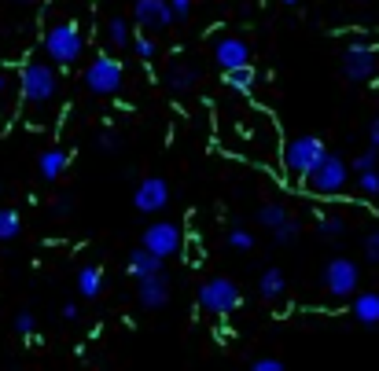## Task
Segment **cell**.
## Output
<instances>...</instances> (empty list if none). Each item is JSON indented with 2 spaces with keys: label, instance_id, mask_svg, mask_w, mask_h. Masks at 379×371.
Segmentation results:
<instances>
[{
  "label": "cell",
  "instance_id": "5bb4252c",
  "mask_svg": "<svg viewBox=\"0 0 379 371\" xmlns=\"http://www.w3.org/2000/svg\"><path fill=\"white\" fill-rule=\"evenodd\" d=\"M129 276L133 279H147V276H159L162 272V257L159 254H151V250H144V247H137L133 254H129Z\"/></svg>",
  "mask_w": 379,
  "mask_h": 371
},
{
  "label": "cell",
  "instance_id": "ac0fdd59",
  "mask_svg": "<svg viewBox=\"0 0 379 371\" xmlns=\"http://www.w3.org/2000/svg\"><path fill=\"white\" fill-rule=\"evenodd\" d=\"M78 291L85 294V298H100V291H103V272L96 269V265H85L78 272Z\"/></svg>",
  "mask_w": 379,
  "mask_h": 371
},
{
  "label": "cell",
  "instance_id": "277c9868",
  "mask_svg": "<svg viewBox=\"0 0 379 371\" xmlns=\"http://www.w3.org/2000/svg\"><path fill=\"white\" fill-rule=\"evenodd\" d=\"M240 287L228 276H214V279H206L203 287H199V305L206 313H214V316H228V313H236L240 309Z\"/></svg>",
  "mask_w": 379,
  "mask_h": 371
},
{
  "label": "cell",
  "instance_id": "8fae6325",
  "mask_svg": "<svg viewBox=\"0 0 379 371\" xmlns=\"http://www.w3.org/2000/svg\"><path fill=\"white\" fill-rule=\"evenodd\" d=\"M133 15H137V23L144 30H166L174 23V8H170V0H137L133 4Z\"/></svg>",
  "mask_w": 379,
  "mask_h": 371
},
{
  "label": "cell",
  "instance_id": "52a82bcc",
  "mask_svg": "<svg viewBox=\"0 0 379 371\" xmlns=\"http://www.w3.org/2000/svg\"><path fill=\"white\" fill-rule=\"evenodd\" d=\"M324 287L331 298H350L357 291V279H361V272H357V265L350 257H331L328 265H324Z\"/></svg>",
  "mask_w": 379,
  "mask_h": 371
},
{
  "label": "cell",
  "instance_id": "9c48e42d",
  "mask_svg": "<svg viewBox=\"0 0 379 371\" xmlns=\"http://www.w3.org/2000/svg\"><path fill=\"white\" fill-rule=\"evenodd\" d=\"M133 206L140 213H159L170 206V184H166L162 177H144L137 184V195H133Z\"/></svg>",
  "mask_w": 379,
  "mask_h": 371
},
{
  "label": "cell",
  "instance_id": "44dd1931",
  "mask_svg": "<svg viewBox=\"0 0 379 371\" xmlns=\"http://www.w3.org/2000/svg\"><path fill=\"white\" fill-rule=\"evenodd\" d=\"M225 81H228V89H236V92H250V89H255V70H250V67L233 70V74H225Z\"/></svg>",
  "mask_w": 379,
  "mask_h": 371
},
{
  "label": "cell",
  "instance_id": "83f0119b",
  "mask_svg": "<svg viewBox=\"0 0 379 371\" xmlns=\"http://www.w3.org/2000/svg\"><path fill=\"white\" fill-rule=\"evenodd\" d=\"M365 257L372 261V265H379V228H372L365 235Z\"/></svg>",
  "mask_w": 379,
  "mask_h": 371
},
{
  "label": "cell",
  "instance_id": "f1b7e54d",
  "mask_svg": "<svg viewBox=\"0 0 379 371\" xmlns=\"http://www.w3.org/2000/svg\"><path fill=\"white\" fill-rule=\"evenodd\" d=\"M33 327H37L33 313H18V316H15V331L23 335V338H30V335H33Z\"/></svg>",
  "mask_w": 379,
  "mask_h": 371
},
{
  "label": "cell",
  "instance_id": "f546056e",
  "mask_svg": "<svg viewBox=\"0 0 379 371\" xmlns=\"http://www.w3.org/2000/svg\"><path fill=\"white\" fill-rule=\"evenodd\" d=\"M52 210H55V217H67V213L74 210V195H55V199H52Z\"/></svg>",
  "mask_w": 379,
  "mask_h": 371
},
{
  "label": "cell",
  "instance_id": "4fadbf2b",
  "mask_svg": "<svg viewBox=\"0 0 379 371\" xmlns=\"http://www.w3.org/2000/svg\"><path fill=\"white\" fill-rule=\"evenodd\" d=\"M137 298L144 309H162L166 301H170V279L162 272L159 276H147V279H137Z\"/></svg>",
  "mask_w": 379,
  "mask_h": 371
},
{
  "label": "cell",
  "instance_id": "9a60e30c",
  "mask_svg": "<svg viewBox=\"0 0 379 371\" xmlns=\"http://www.w3.org/2000/svg\"><path fill=\"white\" fill-rule=\"evenodd\" d=\"M41 177L45 181H59L63 173H67V166H70V155L63 147H52V151H45V155H41Z\"/></svg>",
  "mask_w": 379,
  "mask_h": 371
},
{
  "label": "cell",
  "instance_id": "8992f818",
  "mask_svg": "<svg viewBox=\"0 0 379 371\" xmlns=\"http://www.w3.org/2000/svg\"><path fill=\"white\" fill-rule=\"evenodd\" d=\"M122 77H125L122 63L111 59V55H96L89 63V70H85V85H89L92 96H114L122 89Z\"/></svg>",
  "mask_w": 379,
  "mask_h": 371
},
{
  "label": "cell",
  "instance_id": "836d02e7",
  "mask_svg": "<svg viewBox=\"0 0 379 371\" xmlns=\"http://www.w3.org/2000/svg\"><path fill=\"white\" fill-rule=\"evenodd\" d=\"M100 151H107V155H111V151H118V136L114 133H103L100 136Z\"/></svg>",
  "mask_w": 379,
  "mask_h": 371
},
{
  "label": "cell",
  "instance_id": "d4e9b609",
  "mask_svg": "<svg viewBox=\"0 0 379 371\" xmlns=\"http://www.w3.org/2000/svg\"><path fill=\"white\" fill-rule=\"evenodd\" d=\"M299 232H302V225H299V221H287V225H280L277 232H272V239H277L280 247H291L294 239H299Z\"/></svg>",
  "mask_w": 379,
  "mask_h": 371
},
{
  "label": "cell",
  "instance_id": "1f68e13d",
  "mask_svg": "<svg viewBox=\"0 0 379 371\" xmlns=\"http://www.w3.org/2000/svg\"><path fill=\"white\" fill-rule=\"evenodd\" d=\"M133 48H137V55H140V59H155V41L137 37V45H133Z\"/></svg>",
  "mask_w": 379,
  "mask_h": 371
},
{
  "label": "cell",
  "instance_id": "d6a6232c",
  "mask_svg": "<svg viewBox=\"0 0 379 371\" xmlns=\"http://www.w3.org/2000/svg\"><path fill=\"white\" fill-rule=\"evenodd\" d=\"M250 371H287L280 360H255V367H250Z\"/></svg>",
  "mask_w": 379,
  "mask_h": 371
},
{
  "label": "cell",
  "instance_id": "603a6c76",
  "mask_svg": "<svg viewBox=\"0 0 379 371\" xmlns=\"http://www.w3.org/2000/svg\"><path fill=\"white\" fill-rule=\"evenodd\" d=\"M107 37H111V45L125 48V41H129V26H125V18H122V15H114L111 23H107Z\"/></svg>",
  "mask_w": 379,
  "mask_h": 371
},
{
  "label": "cell",
  "instance_id": "2e32d148",
  "mask_svg": "<svg viewBox=\"0 0 379 371\" xmlns=\"http://www.w3.org/2000/svg\"><path fill=\"white\" fill-rule=\"evenodd\" d=\"M353 316L365 327H379V294H357L353 298Z\"/></svg>",
  "mask_w": 379,
  "mask_h": 371
},
{
  "label": "cell",
  "instance_id": "484cf974",
  "mask_svg": "<svg viewBox=\"0 0 379 371\" xmlns=\"http://www.w3.org/2000/svg\"><path fill=\"white\" fill-rule=\"evenodd\" d=\"M228 247H236V250H250V247H255V235H250L247 228H233V232H228Z\"/></svg>",
  "mask_w": 379,
  "mask_h": 371
},
{
  "label": "cell",
  "instance_id": "7a4b0ae2",
  "mask_svg": "<svg viewBox=\"0 0 379 371\" xmlns=\"http://www.w3.org/2000/svg\"><path fill=\"white\" fill-rule=\"evenodd\" d=\"M324 155H328V147H324L321 136H294L284 147V166H287V173L294 181H306Z\"/></svg>",
  "mask_w": 379,
  "mask_h": 371
},
{
  "label": "cell",
  "instance_id": "7c38bea8",
  "mask_svg": "<svg viewBox=\"0 0 379 371\" xmlns=\"http://www.w3.org/2000/svg\"><path fill=\"white\" fill-rule=\"evenodd\" d=\"M343 74L350 81H368L375 74V52L368 45H350L343 55Z\"/></svg>",
  "mask_w": 379,
  "mask_h": 371
},
{
  "label": "cell",
  "instance_id": "4316f807",
  "mask_svg": "<svg viewBox=\"0 0 379 371\" xmlns=\"http://www.w3.org/2000/svg\"><path fill=\"white\" fill-rule=\"evenodd\" d=\"M357 184H361L365 195H379V173L368 169V173H357Z\"/></svg>",
  "mask_w": 379,
  "mask_h": 371
},
{
  "label": "cell",
  "instance_id": "e0dca14e",
  "mask_svg": "<svg viewBox=\"0 0 379 371\" xmlns=\"http://www.w3.org/2000/svg\"><path fill=\"white\" fill-rule=\"evenodd\" d=\"M284 291H287L284 272H280V269H265L262 279H258V294H262V298H280Z\"/></svg>",
  "mask_w": 379,
  "mask_h": 371
},
{
  "label": "cell",
  "instance_id": "8d00e7d4",
  "mask_svg": "<svg viewBox=\"0 0 379 371\" xmlns=\"http://www.w3.org/2000/svg\"><path fill=\"white\" fill-rule=\"evenodd\" d=\"M78 316V305H63V320H74Z\"/></svg>",
  "mask_w": 379,
  "mask_h": 371
},
{
  "label": "cell",
  "instance_id": "6da1fadb",
  "mask_svg": "<svg viewBox=\"0 0 379 371\" xmlns=\"http://www.w3.org/2000/svg\"><path fill=\"white\" fill-rule=\"evenodd\" d=\"M45 52H48V59L59 63V67H74V63L81 59V52H85V37H81L78 23H70V18L52 23L45 30Z\"/></svg>",
  "mask_w": 379,
  "mask_h": 371
},
{
  "label": "cell",
  "instance_id": "ffe728a7",
  "mask_svg": "<svg viewBox=\"0 0 379 371\" xmlns=\"http://www.w3.org/2000/svg\"><path fill=\"white\" fill-rule=\"evenodd\" d=\"M18 232H23V217L4 206V210H0V243H11Z\"/></svg>",
  "mask_w": 379,
  "mask_h": 371
},
{
  "label": "cell",
  "instance_id": "30bf717a",
  "mask_svg": "<svg viewBox=\"0 0 379 371\" xmlns=\"http://www.w3.org/2000/svg\"><path fill=\"white\" fill-rule=\"evenodd\" d=\"M214 63H218L225 74L250 67V48H247V41H243V37H221L218 45H214Z\"/></svg>",
  "mask_w": 379,
  "mask_h": 371
},
{
  "label": "cell",
  "instance_id": "d590c367",
  "mask_svg": "<svg viewBox=\"0 0 379 371\" xmlns=\"http://www.w3.org/2000/svg\"><path fill=\"white\" fill-rule=\"evenodd\" d=\"M368 140H372V151H379V118H375L372 129H368Z\"/></svg>",
  "mask_w": 379,
  "mask_h": 371
},
{
  "label": "cell",
  "instance_id": "f35d334b",
  "mask_svg": "<svg viewBox=\"0 0 379 371\" xmlns=\"http://www.w3.org/2000/svg\"><path fill=\"white\" fill-rule=\"evenodd\" d=\"M15 4H37V0H15Z\"/></svg>",
  "mask_w": 379,
  "mask_h": 371
},
{
  "label": "cell",
  "instance_id": "cb8c5ba5",
  "mask_svg": "<svg viewBox=\"0 0 379 371\" xmlns=\"http://www.w3.org/2000/svg\"><path fill=\"white\" fill-rule=\"evenodd\" d=\"M321 235L324 239H343V232H346V221H343V217H321Z\"/></svg>",
  "mask_w": 379,
  "mask_h": 371
},
{
  "label": "cell",
  "instance_id": "7402d4cb",
  "mask_svg": "<svg viewBox=\"0 0 379 371\" xmlns=\"http://www.w3.org/2000/svg\"><path fill=\"white\" fill-rule=\"evenodd\" d=\"M196 77H199L196 67H174V70H170V89H177V92H181V89H192Z\"/></svg>",
  "mask_w": 379,
  "mask_h": 371
},
{
  "label": "cell",
  "instance_id": "ba28073f",
  "mask_svg": "<svg viewBox=\"0 0 379 371\" xmlns=\"http://www.w3.org/2000/svg\"><path fill=\"white\" fill-rule=\"evenodd\" d=\"M140 247L144 250H151L159 257H170L181 250V228L170 225V221H155V225H147L144 235H140Z\"/></svg>",
  "mask_w": 379,
  "mask_h": 371
},
{
  "label": "cell",
  "instance_id": "3957f363",
  "mask_svg": "<svg viewBox=\"0 0 379 371\" xmlns=\"http://www.w3.org/2000/svg\"><path fill=\"white\" fill-rule=\"evenodd\" d=\"M55 89H59V81H55V70L48 67V63H37L30 59L26 67H23V100L26 107H45L55 100Z\"/></svg>",
  "mask_w": 379,
  "mask_h": 371
},
{
  "label": "cell",
  "instance_id": "d6986e66",
  "mask_svg": "<svg viewBox=\"0 0 379 371\" xmlns=\"http://www.w3.org/2000/svg\"><path fill=\"white\" fill-rule=\"evenodd\" d=\"M291 221V217H287V210L280 206V203H265V206H258V225L262 228H272V232H277L280 225H287Z\"/></svg>",
  "mask_w": 379,
  "mask_h": 371
},
{
  "label": "cell",
  "instance_id": "4dcf8cb0",
  "mask_svg": "<svg viewBox=\"0 0 379 371\" xmlns=\"http://www.w3.org/2000/svg\"><path fill=\"white\" fill-rule=\"evenodd\" d=\"M353 169H357V173L375 169V151H365V155H357V158H353Z\"/></svg>",
  "mask_w": 379,
  "mask_h": 371
},
{
  "label": "cell",
  "instance_id": "5b68a950",
  "mask_svg": "<svg viewBox=\"0 0 379 371\" xmlns=\"http://www.w3.org/2000/svg\"><path fill=\"white\" fill-rule=\"evenodd\" d=\"M346 181H350L346 162L328 151V155L317 162V169H313L302 184H306V191H313V195H339V191L346 188Z\"/></svg>",
  "mask_w": 379,
  "mask_h": 371
},
{
  "label": "cell",
  "instance_id": "74e56055",
  "mask_svg": "<svg viewBox=\"0 0 379 371\" xmlns=\"http://www.w3.org/2000/svg\"><path fill=\"white\" fill-rule=\"evenodd\" d=\"M4 89H8V81H4V74H0V100H4Z\"/></svg>",
  "mask_w": 379,
  "mask_h": 371
},
{
  "label": "cell",
  "instance_id": "ab89813d",
  "mask_svg": "<svg viewBox=\"0 0 379 371\" xmlns=\"http://www.w3.org/2000/svg\"><path fill=\"white\" fill-rule=\"evenodd\" d=\"M284 4H299V0H284Z\"/></svg>",
  "mask_w": 379,
  "mask_h": 371
},
{
  "label": "cell",
  "instance_id": "e575fe53",
  "mask_svg": "<svg viewBox=\"0 0 379 371\" xmlns=\"http://www.w3.org/2000/svg\"><path fill=\"white\" fill-rule=\"evenodd\" d=\"M170 8H174V15H177V18H184L188 11H192V0H170Z\"/></svg>",
  "mask_w": 379,
  "mask_h": 371
}]
</instances>
